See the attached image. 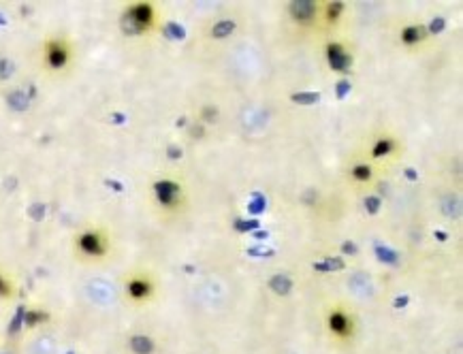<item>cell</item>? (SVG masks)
<instances>
[{
	"label": "cell",
	"mask_w": 463,
	"mask_h": 354,
	"mask_svg": "<svg viewBox=\"0 0 463 354\" xmlns=\"http://www.w3.org/2000/svg\"><path fill=\"white\" fill-rule=\"evenodd\" d=\"M324 324H326V331H329L331 337L342 341V343L352 341L355 339V335H357L355 316H352L346 307H342V305H335V307H331V310L326 312Z\"/></svg>",
	"instance_id": "obj_1"
},
{
	"label": "cell",
	"mask_w": 463,
	"mask_h": 354,
	"mask_svg": "<svg viewBox=\"0 0 463 354\" xmlns=\"http://www.w3.org/2000/svg\"><path fill=\"white\" fill-rule=\"evenodd\" d=\"M156 20V11L150 3H137V5H130L124 13V20L122 26L128 34H139L143 30H148L150 26Z\"/></svg>",
	"instance_id": "obj_2"
},
{
	"label": "cell",
	"mask_w": 463,
	"mask_h": 354,
	"mask_svg": "<svg viewBox=\"0 0 463 354\" xmlns=\"http://www.w3.org/2000/svg\"><path fill=\"white\" fill-rule=\"evenodd\" d=\"M77 250L88 258H101L109 250V241L101 231L90 229V231H84L77 237Z\"/></svg>",
	"instance_id": "obj_3"
},
{
	"label": "cell",
	"mask_w": 463,
	"mask_h": 354,
	"mask_svg": "<svg viewBox=\"0 0 463 354\" xmlns=\"http://www.w3.org/2000/svg\"><path fill=\"white\" fill-rule=\"evenodd\" d=\"M71 47L67 41L62 39H51L45 45V64H47L51 70H62L69 66L71 62Z\"/></svg>",
	"instance_id": "obj_4"
},
{
	"label": "cell",
	"mask_w": 463,
	"mask_h": 354,
	"mask_svg": "<svg viewBox=\"0 0 463 354\" xmlns=\"http://www.w3.org/2000/svg\"><path fill=\"white\" fill-rule=\"evenodd\" d=\"M154 196H156L160 207L173 209V207H177L179 198H181V186L173 179H158L156 184H154Z\"/></svg>",
	"instance_id": "obj_5"
},
{
	"label": "cell",
	"mask_w": 463,
	"mask_h": 354,
	"mask_svg": "<svg viewBox=\"0 0 463 354\" xmlns=\"http://www.w3.org/2000/svg\"><path fill=\"white\" fill-rule=\"evenodd\" d=\"M126 297H128L130 301H135V303L150 301V299L154 297V282L143 273L130 275L128 279H126Z\"/></svg>",
	"instance_id": "obj_6"
},
{
	"label": "cell",
	"mask_w": 463,
	"mask_h": 354,
	"mask_svg": "<svg viewBox=\"0 0 463 354\" xmlns=\"http://www.w3.org/2000/svg\"><path fill=\"white\" fill-rule=\"evenodd\" d=\"M324 56H326V64H329L331 70L335 73H350L352 68V53L344 47L342 43H329L324 49Z\"/></svg>",
	"instance_id": "obj_7"
},
{
	"label": "cell",
	"mask_w": 463,
	"mask_h": 354,
	"mask_svg": "<svg viewBox=\"0 0 463 354\" xmlns=\"http://www.w3.org/2000/svg\"><path fill=\"white\" fill-rule=\"evenodd\" d=\"M288 15L293 17L297 24H312L318 15V5L314 0H295V3L288 5Z\"/></svg>",
	"instance_id": "obj_8"
},
{
	"label": "cell",
	"mask_w": 463,
	"mask_h": 354,
	"mask_svg": "<svg viewBox=\"0 0 463 354\" xmlns=\"http://www.w3.org/2000/svg\"><path fill=\"white\" fill-rule=\"evenodd\" d=\"M128 348L133 354H154L156 352V341H154V337H150V335L137 333L128 339Z\"/></svg>",
	"instance_id": "obj_9"
},
{
	"label": "cell",
	"mask_w": 463,
	"mask_h": 354,
	"mask_svg": "<svg viewBox=\"0 0 463 354\" xmlns=\"http://www.w3.org/2000/svg\"><path fill=\"white\" fill-rule=\"evenodd\" d=\"M293 277H290L288 273H276V275H271L269 279V290L274 295L278 297H288L290 293H293Z\"/></svg>",
	"instance_id": "obj_10"
},
{
	"label": "cell",
	"mask_w": 463,
	"mask_h": 354,
	"mask_svg": "<svg viewBox=\"0 0 463 354\" xmlns=\"http://www.w3.org/2000/svg\"><path fill=\"white\" fill-rule=\"evenodd\" d=\"M425 36H427V30H425V26L421 24H410L406 26L402 30V43L408 45V47H414V45H419L425 41Z\"/></svg>",
	"instance_id": "obj_11"
},
{
	"label": "cell",
	"mask_w": 463,
	"mask_h": 354,
	"mask_svg": "<svg viewBox=\"0 0 463 354\" xmlns=\"http://www.w3.org/2000/svg\"><path fill=\"white\" fill-rule=\"evenodd\" d=\"M235 28H237V24H235V20H218V22L212 26L210 34L214 36V39L222 41V39H229V36L235 32Z\"/></svg>",
	"instance_id": "obj_12"
},
{
	"label": "cell",
	"mask_w": 463,
	"mask_h": 354,
	"mask_svg": "<svg viewBox=\"0 0 463 354\" xmlns=\"http://www.w3.org/2000/svg\"><path fill=\"white\" fill-rule=\"evenodd\" d=\"M393 150H395V141L391 137H380V139H376L374 145H371V158L380 160V158L388 156V154H393Z\"/></svg>",
	"instance_id": "obj_13"
},
{
	"label": "cell",
	"mask_w": 463,
	"mask_h": 354,
	"mask_svg": "<svg viewBox=\"0 0 463 354\" xmlns=\"http://www.w3.org/2000/svg\"><path fill=\"white\" fill-rule=\"evenodd\" d=\"M7 105L13 109V111H26L30 105V98L26 96L24 90H13V92H9L7 96Z\"/></svg>",
	"instance_id": "obj_14"
},
{
	"label": "cell",
	"mask_w": 463,
	"mask_h": 354,
	"mask_svg": "<svg viewBox=\"0 0 463 354\" xmlns=\"http://www.w3.org/2000/svg\"><path fill=\"white\" fill-rule=\"evenodd\" d=\"M350 177L355 181L365 184V181H369L374 177V169H371V165H367V162H357V165L350 169Z\"/></svg>",
	"instance_id": "obj_15"
},
{
	"label": "cell",
	"mask_w": 463,
	"mask_h": 354,
	"mask_svg": "<svg viewBox=\"0 0 463 354\" xmlns=\"http://www.w3.org/2000/svg\"><path fill=\"white\" fill-rule=\"evenodd\" d=\"M45 320H47V314L41 312V310H26V314H24V326H28V329H32V326L41 324Z\"/></svg>",
	"instance_id": "obj_16"
},
{
	"label": "cell",
	"mask_w": 463,
	"mask_h": 354,
	"mask_svg": "<svg viewBox=\"0 0 463 354\" xmlns=\"http://www.w3.org/2000/svg\"><path fill=\"white\" fill-rule=\"evenodd\" d=\"M56 346H53L51 337H41L39 341H34V346L30 350V354H53Z\"/></svg>",
	"instance_id": "obj_17"
},
{
	"label": "cell",
	"mask_w": 463,
	"mask_h": 354,
	"mask_svg": "<svg viewBox=\"0 0 463 354\" xmlns=\"http://www.w3.org/2000/svg\"><path fill=\"white\" fill-rule=\"evenodd\" d=\"M314 269L316 271H340L344 269V260L342 258H322V262H314Z\"/></svg>",
	"instance_id": "obj_18"
},
{
	"label": "cell",
	"mask_w": 463,
	"mask_h": 354,
	"mask_svg": "<svg viewBox=\"0 0 463 354\" xmlns=\"http://www.w3.org/2000/svg\"><path fill=\"white\" fill-rule=\"evenodd\" d=\"M344 13V3H329L324 9V15H326V22H338L340 15Z\"/></svg>",
	"instance_id": "obj_19"
},
{
	"label": "cell",
	"mask_w": 463,
	"mask_h": 354,
	"mask_svg": "<svg viewBox=\"0 0 463 354\" xmlns=\"http://www.w3.org/2000/svg\"><path fill=\"white\" fill-rule=\"evenodd\" d=\"M318 98H320V94H316V92H301V94H293V103H299V105H303V107H310V105L318 103Z\"/></svg>",
	"instance_id": "obj_20"
},
{
	"label": "cell",
	"mask_w": 463,
	"mask_h": 354,
	"mask_svg": "<svg viewBox=\"0 0 463 354\" xmlns=\"http://www.w3.org/2000/svg\"><path fill=\"white\" fill-rule=\"evenodd\" d=\"M376 256L378 260H382V262H388V265H397V254L393 250H388V248H382V246H376Z\"/></svg>",
	"instance_id": "obj_21"
},
{
	"label": "cell",
	"mask_w": 463,
	"mask_h": 354,
	"mask_svg": "<svg viewBox=\"0 0 463 354\" xmlns=\"http://www.w3.org/2000/svg\"><path fill=\"white\" fill-rule=\"evenodd\" d=\"M165 34L169 36V39H173V41H181L186 36V30L181 28L179 24H175V22H169L167 26H165Z\"/></svg>",
	"instance_id": "obj_22"
},
{
	"label": "cell",
	"mask_w": 463,
	"mask_h": 354,
	"mask_svg": "<svg viewBox=\"0 0 463 354\" xmlns=\"http://www.w3.org/2000/svg\"><path fill=\"white\" fill-rule=\"evenodd\" d=\"M24 314H26V310H24V307H20L17 314H15V318L11 320V324H9V335H15L24 326Z\"/></svg>",
	"instance_id": "obj_23"
},
{
	"label": "cell",
	"mask_w": 463,
	"mask_h": 354,
	"mask_svg": "<svg viewBox=\"0 0 463 354\" xmlns=\"http://www.w3.org/2000/svg\"><path fill=\"white\" fill-rule=\"evenodd\" d=\"M13 295V286L9 282V277L0 273V299H9Z\"/></svg>",
	"instance_id": "obj_24"
},
{
	"label": "cell",
	"mask_w": 463,
	"mask_h": 354,
	"mask_svg": "<svg viewBox=\"0 0 463 354\" xmlns=\"http://www.w3.org/2000/svg\"><path fill=\"white\" fill-rule=\"evenodd\" d=\"M380 205H382V201H380V196H367L365 198V209L369 211V214H378V209H380Z\"/></svg>",
	"instance_id": "obj_25"
},
{
	"label": "cell",
	"mask_w": 463,
	"mask_h": 354,
	"mask_svg": "<svg viewBox=\"0 0 463 354\" xmlns=\"http://www.w3.org/2000/svg\"><path fill=\"white\" fill-rule=\"evenodd\" d=\"M444 30V20L442 17H435V20L431 22V26H429V32L431 34H440Z\"/></svg>",
	"instance_id": "obj_26"
},
{
	"label": "cell",
	"mask_w": 463,
	"mask_h": 354,
	"mask_svg": "<svg viewBox=\"0 0 463 354\" xmlns=\"http://www.w3.org/2000/svg\"><path fill=\"white\" fill-rule=\"evenodd\" d=\"M350 81H346V79H344V81H340V84H338V98H344V96H346V92H350Z\"/></svg>",
	"instance_id": "obj_27"
},
{
	"label": "cell",
	"mask_w": 463,
	"mask_h": 354,
	"mask_svg": "<svg viewBox=\"0 0 463 354\" xmlns=\"http://www.w3.org/2000/svg\"><path fill=\"white\" fill-rule=\"evenodd\" d=\"M344 250H346V252H357L355 243H344Z\"/></svg>",
	"instance_id": "obj_28"
},
{
	"label": "cell",
	"mask_w": 463,
	"mask_h": 354,
	"mask_svg": "<svg viewBox=\"0 0 463 354\" xmlns=\"http://www.w3.org/2000/svg\"><path fill=\"white\" fill-rule=\"evenodd\" d=\"M0 24H5V17H0Z\"/></svg>",
	"instance_id": "obj_29"
},
{
	"label": "cell",
	"mask_w": 463,
	"mask_h": 354,
	"mask_svg": "<svg viewBox=\"0 0 463 354\" xmlns=\"http://www.w3.org/2000/svg\"><path fill=\"white\" fill-rule=\"evenodd\" d=\"M67 354H75V352H67Z\"/></svg>",
	"instance_id": "obj_30"
}]
</instances>
